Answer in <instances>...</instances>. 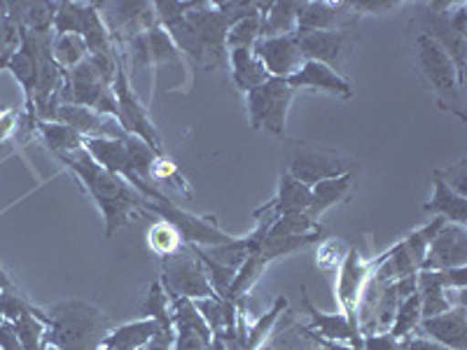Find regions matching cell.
I'll use <instances>...</instances> for the list:
<instances>
[{
    "label": "cell",
    "mask_w": 467,
    "mask_h": 350,
    "mask_svg": "<svg viewBox=\"0 0 467 350\" xmlns=\"http://www.w3.org/2000/svg\"><path fill=\"white\" fill-rule=\"evenodd\" d=\"M57 160L70 170V173L80 180L85 191L96 203V208L101 211L103 222H106V239H112V233L117 229L131 224V220L139 215L140 211V194L122 180L119 175L110 173L103 166L96 164L85 148L75 149L68 154H57Z\"/></svg>",
    "instance_id": "cell-1"
},
{
    "label": "cell",
    "mask_w": 467,
    "mask_h": 350,
    "mask_svg": "<svg viewBox=\"0 0 467 350\" xmlns=\"http://www.w3.org/2000/svg\"><path fill=\"white\" fill-rule=\"evenodd\" d=\"M47 345L57 350H101L110 318L85 299H64L45 308Z\"/></svg>",
    "instance_id": "cell-2"
},
{
    "label": "cell",
    "mask_w": 467,
    "mask_h": 350,
    "mask_svg": "<svg viewBox=\"0 0 467 350\" xmlns=\"http://www.w3.org/2000/svg\"><path fill=\"white\" fill-rule=\"evenodd\" d=\"M416 57H419L420 73L435 91L441 110L451 112L461 122H465V110H462V89L465 87L458 80L456 66L444 52V47L428 33H419L416 36Z\"/></svg>",
    "instance_id": "cell-3"
},
{
    "label": "cell",
    "mask_w": 467,
    "mask_h": 350,
    "mask_svg": "<svg viewBox=\"0 0 467 350\" xmlns=\"http://www.w3.org/2000/svg\"><path fill=\"white\" fill-rule=\"evenodd\" d=\"M140 211L152 212L161 222H169L175 227V232L181 233V239L185 245H199V248H213V245H224L234 241L232 233L223 232L215 222V218H203V215H194V212L185 211V208L175 206L171 199L164 201H150V199L140 197Z\"/></svg>",
    "instance_id": "cell-4"
},
{
    "label": "cell",
    "mask_w": 467,
    "mask_h": 350,
    "mask_svg": "<svg viewBox=\"0 0 467 350\" xmlns=\"http://www.w3.org/2000/svg\"><path fill=\"white\" fill-rule=\"evenodd\" d=\"M292 96H295V89L285 80H276V77H269L265 85L248 91L245 103H248L250 127L255 131H266L271 136L285 139Z\"/></svg>",
    "instance_id": "cell-5"
},
{
    "label": "cell",
    "mask_w": 467,
    "mask_h": 350,
    "mask_svg": "<svg viewBox=\"0 0 467 350\" xmlns=\"http://www.w3.org/2000/svg\"><path fill=\"white\" fill-rule=\"evenodd\" d=\"M112 94H115L117 101V122L124 129V133L127 136H136V139L148 143L150 148L157 149L160 154H166L160 129L154 127V122L148 115V108L140 103V98L133 91L122 57H119V66H117L115 80H112Z\"/></svg>",
    "instance_id": "cell-6"
},
{
    "label": "cell",
    "mask_w": 467,
    "mask_h": 350,
    "mask_svg": "<svg viewBox=\"0 0 467 350\" xmlns=\"http://www.w3.org/2000/svg\"><path fill=\"white\" fill-rule=\"evenodd\" d=\"M160 283L169 302H173V299H203L215 294L202 262L192 252L190 245H182L175 255L161 260Z\"/></svg>",
    "instance_id": "cell-7"
},
{
    "label": "cell",
    "mask_w": 467,
    "mask_h": 350,
    "mask_svg": "<svg viewBox=\"0 0 467 350\" xmlns=\"http://www.w3.org/2000/svg\"><path fill=\"white\" fill-rule=\"evenodd\" d=\"M381 262L383 255L377 260H365L358 248L346 250V257L339 264V273H337V297L341 304V314L353 323H358V304H360L362 290Z\"/></svg>",
    "instance_id": "cell-8"
},
{
    "label": "cell",
    "mask_w": 467,
    "mask_h": 350,
    "mask_svg": "<svg viewBox=\"0 0 467 350\" xmlns=\"http://www.w3.org/2000/svg\"><path fill=\"white\" fill-rule=\"evenodd\" d=\"M7 70L24 89V119L28 131H36V87H37V36L19 31L15 49H12Z\"/></svg>",
    "instance_id": "cell-9"
},
{
    "label": "cell",
    "mask_w": 467,
    "mask_h": 350,
    "mask_svg": "<svg viewBox=\"0 0 467 350\" xmlns=\"http://www.w3.org/2000/svg\"><path fill=\"white\" fill-rule=\"evenodd\" d=\"M185 16L202 37L208 57V70L223 66L224 58H227V19L215 10L213 3H202V0L194 3V7Z\"/></svg>",
    "instance_id": "cell-10"
},
{
    "label": "cell",
    "mask_w": 467,
    "mask_h": 350,
    "mask_svg": "<svg viewBox=\"0 0 467 350\" xmlns=\"http://www.w3.org/2000/svg\"><path fill=\"white\" fill-rule=\"evenodd\" d=\"M348 170H353V166L341 154L332 152V149H308V152L292 157L285 173H290L295 180H299L311 190L318 182L329 180V178H339V175L348 173Z\"/></svg>",
    "instance_id": "cell-11"
},
{
    "label": "cell",
    "mask_w": 467,
    "mask_h": 350,
    "mask_svg": "<svg viewBox=\"0 0 467 350\" xmlns=\"http://www.w3.org/2000/svg\"><path fill=\"white\" fill-rule=\"evenodd\" d=\"M253 54L260 58V64L265 66L266 75L276 77V80L292 77V75L302 68L304 61H306L295 36L260 37L255 47H253Z\"/></svg>",
    "instance_id": "cell-12"
},
{
    "label": "cell",
    "mask_w": 467,
    "mask_h": 350,
    "mask_svg": "<svg viewBox=\"0 0 467 350\" xmlns=\"http://www.w3.org/2000/svg\"><path fill=\"white\" fill-rule=\"evenodd\" d=\"M467 266V227L444 222L425 252L420 271H446Z\"/></svg>",
    "instance_id": "cell-13"
},
{
    "label": "cell",
    "mask_w": 467,
    "mask_h": 350,
    "mask_svg": "<svg viewBox=\"0 0 467 350\" xmlns=\"http://www.w3.org/2000/svg\"><path fill=\"white\" fill-rule=\"evenodd\" d=\"M358 19L356 10L350 7V3H304L302 12L297 19V33H316V31H344L350 33L356 28Z\"/></svg>",
    "instance_id": "cell-14"
},
{
    "label": "cell",
    "mask_w": 467,
    "mask_h": 350,
    "mask_svg": "<svg viewBox=\"0 0 467 350\" xmlns=\"http://www.w3.org/2000/svg\"><path fill=\"white\" fill-rule=\"evenodd\" d=\"M414 335L449 350H467V306H453L446 314L423 318Z\"/></svg>",
    "instance_id": "cell-15"
},
{
    "label": "cell",
    "mask_w": 467,
    "mask_h": 350,
    "mask_svg": "<svg viewBox=\"0 0 467 350\" xmlns=\"http://www.w3.org/2000/svg\"><path fill=\"white\" fill-rule=\"evenodd\" d=\"M308 208H311V190L283 170L281 178H278L276 197L266 201L262 208H257L253 212V218L276 220L283 218V215H295V212H308Z\"/></svg>",
    "instance_id": "cell-16"
},
{
    "label": "cell",
    "mask_w": 467,
    "mask_h": 350,
    "mask_svg": "<svg viewBox=\"0 0 467 350\" xmlns=\"http://www.w3.org/2000/svg\"><path fill=\"white\" fill-rule=\"evenodd\" d=\"M82 148H85V152L89 154L96 164L103 166V169L110 170V173L119 175V178L127 180L136 191L145 185L139 175L133 173L131 160H129L127 148H124V139H85Z\"/></svg>",
    "instance_id": "cell-17"
},
{
    "label": "cell",
    "mask_w": 467,
    "mask_h": 350,
    "mask_svg": "<svg viewBox=\"0 0 467 350\" xmlns=\"http://www.w3.org/2000/svg\"><path fill=\"white\" fill-rule=\"evenodd\" d=\"M287 85L292 89H311V91H325V94L339 96V98H353V85L346 80L339 70H332L329 66L318 64V61H304L302 68L297 73L287 77Z\"/></svg>",
    "instance_id": "cell-18"
},
{
    "label": "cell",
    "mask_w": 467,
    "mask_h": 350,
    "mask_svg": "<svg viewBox=\"0 0 467 350\" xmlns=\"http://www.w3.org/2000/svg\"><path fill=\"white\" fill-rule=\"evenodd\" d=\"M348 36L344 31H316V33H299L297 45L302 49L306 61H318V64L329 66L337 70L341 66V58L348 52Z\"/></svg>",
    "instance_id": "cell-19"
},
{
    "label": "cell",
    "mask_w": 467,
    "mask_h": 350,
    "mask_svg": "<svg viewBox=\"0 0 467 350\" xmlns=\"http://www.w3.org/2000/svg\"><path fill=\"white\" fill-rule=\"evenodd\" d=\"M304 306H306L308 315H311V329H318V339L325 341H337V344H350V348L365 350L362 348V332L360 324L346 318L344 314H323L311 304V299L304 292ZM308 329V332H311ZM314 335V332H311Z\"/></svg>",
    "instance_id": "cell-20"
},
{
    "label": "cell",
    "mask_w": 467,
    "mask_h": 350,
    "mask_svg": "<svg viewBox=\"0 0 467 350\" xmlns=\"http://www.w3.org/2000/svg\"><path fill=\"white\" fill-rule=\"evenodd\" d=\"M356 191V170L339 175V178H329V180L318 182L311 187V208H308V218L318 222L320 215L327 212L337 203H346Z\"/></svg>",
    "instance_id": "cell-21"
},
{
    "label": "cell",
    "mask_w": 467,
    "mask_h": 350,
    "mask_svg": "<svg viewBox=\"0 0 467 350\" xmlns=\"http://www.w3.org/2000/svg\"><path fill=\"white\" fill-rule=\"evenodd\" d=\"M161 324L152 318H140L133 320V323L119 324V327L110 329L108 336L103 339L101 348H112V350H143L150 341L154 339V335L160 332ZM166 332V329H164Z\"/></svg>",
    "instance_id": "cell-22"
},
{
    "label": "cell",
    "mask_w": 467,
    "mask_h": 350,
    "mask_svg": "<svg viewBox=\"0 0 467 350\" xmlns=\"http://www.w3.org/2000/svg\"><path fill=\"white\" fill-rule=\"evenodd\" d=\"M304 3H290V0H278V3H262L260 22L262 37H281L295 36L297 33V19Z\"/></svg>",
    "instance_id": "cell-23"
},
{
    "label": "cell",
    "mask_w": 467,
    "mask_h": 350,
    "mask_svg": "<svg viewBox=\"0 0 467 350\" xmlns=\"http://www.w3.org/2000/svg\"><path fill=\"white\" fill-rule=\"evenodd\" d=\"M432 187H435L432 199L425 203L423 211L432 212L437 218H444L446 222L467 227V197L456 194L437 173H432Z\"/></svg>",
    "instance_id": "cell-24"
},
{
    "label": "cell",
    "mask_w": 467,
    "mask_h": 350,
    "mask_svg": "<svg viewBox=\"0 0 467 350\" xmlns=\"http://www.w3.org/2000/svg\"><path fill=\"white\" fill-rule=\"evenodd\" d=\"M227 61L232 66V80L241 91H253L269 80L265 66L253 54V49H229Z\"/></svg>",
    "instance_id": "cell-25"
},
{
    "label": "cell",
    "mask_w": 467,
    "mask_h": 350,
    "mask_svg": "<svg viewBox=\"0 0 467 350\" xmlns=\"http://www.w3.org/2000/svg\"><path fill=\"white\" fill-rule=\"evenodd\" d=\"M36 131L40 133V139H43V143L47 145V149L54 157H57V154L75 152V149H80L82 143H85V139L78 136L73 129H68L66 124L58 122H43V119H37Z\"/></svg>",
    "instance_id": "cell-26"
},
{
    "label": "cell",
    "mask_w": 467,
    "mask_h": 350,
    "mask_svg": "<svg viewBox=\"0 0 467 350\" xmlns=\"http://www.w3.org/2000/svg\"><path fill=\"white\" fill-rule=\"evenodd\" d=\"M420 323V299L419 292L414 294H409L407 299L398 304V311H395V318L390 329H388V335L393 336V339H404V336H411L416 332Z\"/></svg>",
    "instance_id": "cell-27"
},
{
    "label": "cell",
    "mask_w": 467,
    "mask_h": 350,
    "mask_svg": "<svg viewBox=\"0 0 467 350\" xmlns=\"http://www.w3.org/2000/svg\"><path fill=\"white\" fill-rule=\"evenodd\" d=\"M124 148H127L129 160H131L133 173L139 175L143 182H150V185H152L154 161L160 160L161 154L157 152V149L150 148L148 143H143L140 139H136V136H124Z\"/></svg>",
    "instance_id": "cell-28"
},
{
    "label": "cell",
    "mask_w": 467,
    "mask_h": 350,
    "mask_svg": "<svg viewBox=\"0 0 467 350\" xmlns=\"http://www.w3.org/2000/svg\"><path fill=\"white\" fill-rule=\"evenodd\" d=\"M52 54L64 70H73L89 58V49L80 36H54Z\"/></svg>",
    "instance_id": "cell-29"
},
{
    "label": "cell",
    "mask_w": 467,
    "mask_h": 350,
    "mask_svg": "<svg viewBox=\"0 0 467 350\" xmlns=\"http://www.w3.org/2000/svg\"><path fill=\"white\" fill-rule=\"evenodd\" d=\"M320 224L311 220L306 212H295V215H283L276 218L266 229V239H285V236H306V233L320 232Z\"/></svg>",
    "instance_id": "cell-30"
},
{
    "label": "cell",
    "mask_w": 467,
    "mask_h": 350,
    "mask_svg": "<svg viewBox=\"0 0 467 350\" xmlns=\"http://www.w3.org/2000/svg\"><path fill=\"white\" fill-rule=\"evenodd\" d=\"M19 336L22 350H47V324L33 314H22L16 320H12Z\"/></svg>",
    "instance_id": "cell-31"
},
{
    "label": "cell",
    "mask_w": 467,
    "mask_h": 350,
    "mask_svg": "<svg viewBox=\"0 0 467 350\" xmlns=\"http://www.w3.org/2000/svg\"><path fill=\"white\" fill-rule=\"evenodd\" d=\"M148 245L154 255L164 260V257L175 255L185 243H182L181 233L175 232V227H171L169 222L157 220V222L148 229Z\"/></svg>",
    "instance_id": "cell-32"
},
{
    "label": "cell",
    "mask_w": 467,
    "mask_h": 350,
    "mask_svg": "<svg viewBox=\"0 0 467 350\" xmlns=\"http://www.w3.org/2000/svg\"><path fill=\"white\" fill-rule=\"evenodd\" d=\"M287 308V299L285 297H278L276 302H274V306L266 311L265 315H262L260 320H257L253 327H248L245 324V344H244V350H257L262 345V341L269 336V332L274 329V324H276V320L281 318V314Z\"/></svg>",
    "instance_id": "cell-33"
},
{
    "label": "cell",
    "mask_w": 467,
    "mask_h": 350,
    "mask_svg": "<svg viewBox=\"0 0 467 350\" xmlns=\"http://www.w3.org/2000/svg\"><path fill=\"white\" fill-rule=\"evenodd\" d=\"M140 311H143L145 318L157 320V323L161 324V329H166V332H173V323H171V302H169V297H166V292H164V287H161L160 281H154L152 285H150L148 299H145V304Z\"/></svg>",
    "instance_id": "cell-34"
},
{
    "label": "cell",
    "mask_w": 467,
    "mask_h": 350,
    "mask_svg": "<svg viewBox=\"0 0 467 350\" xmlns=\"http://www.w3.org/2000/svg\"><path fill=\"white\" fill-rule=\"evenodd\" d=\"M262 37L260 16H248L241 22L232 24L227 31V52L229 49H253Z\"/></svg>",
    "instance_id": "cell-35"
},
{
    "label": "cell",
    "mask_w": 467,
    "mask_h": 350,
    "mask_svg": "<svg viewBox=\"0 0 467 350\" xmlns=\"http://www.w3.org/2000/svg\"><path fill=\"white\" fill-rule=\"evenodd\" d=\"M154 182H164V185H173V187H178V190H181L182 194L192 197V190H190V185H187L185 175L181 173V169H178V164H175L173 160H169V154H161L160 160L154 161L152 185H154Z\"/></svg>",
    "instance_id": "cell-36"
},
{
    "label": "cell",
    "mask_w": 467,
    "mask_h": 350,
    "mask_svg": "<svg viewBox=\"0 0 467 350\" xmlns=\"http://www.w3.org/2000/svg\"><path fill=\"white\" fill-rule=\"evenodd\" d=\"M52 33L54 36H80V3H58Z\"/></svg>",
    "instance_id": "cell-37"
},
{
    "label": "cell",
    "mask_w": 467,
    "mask_h": 350,
    "mask_svg": "<svg viewBox=\"0 0 467 350\" xmlns=\"http://www.w3.org/2000/svg\"><path fill=\"white\" fill-rule=\"evenodd\" d=\"M154 7V16H157V24L160 26H166V24L175 22V19H181L185 16L187 12L194 7V3H185V0H161V3H152Z\"/></svg>",
    "instance_id": "cell-38"
},
{
    "label": "cell",
    "mask_w": 467,
    "mask_h": 350,
    "mask_svg": "<svg viewBox=\"0 0 467 350\" xmlns=\"http://www.w3.org/2000/svg\"><path fill=\"white\" fill-rule=\"evenodd\" d=\"M346 245L341 243V241H337V239H327L325 241L323 245H320V250H318V266L320 269H325V271H337V266L341 264V262H344V257H346Z\"/></svg>",
    "instance_id": "cell-39"
},
{
    "label": "cell",
    "mask_w": 467,
    "mask_h": 350,
    "mask_svg": "<svg viewBox=\"0 0 467 350\" xmlns=\"http://www.w3.org/2000/svg\"><path fill=\"white\" fill-rule=\"evenodd\" d=\"M435 173L440 175L441 180L451 187L456 194H461V197H467V160L456 161V164H451L449 169L435 170Z\"/></svg>",
    "instance_id": "cell-40"
},
{
    "label": "cell",
    "mask_w": 467,
    "mask_h": 350,
    "mask_svg": "<svg viewBox=\"0 0 467 350\" xmlns=\"http://www.w3.org/2000/svg\"><path fill=\"white\" fill-rule=\"evenodd\" d=\"M350 7L356 10L358 16H367V15H388V12H393L395 7H400V3H390V0H374V3H365V0H358V3H350Z\"/></svg>",
    "instance_id": "cell-41"
},
{
    "label": "cell",
    "mask_w": 467,
    "mask_h": 350,
    "mask_svg": "<svg viewBox=\"0 0 467 350\" xmlns=\"http://www.w3.org/2000/svg\"><path fill=\"white\" fill-rule=\"evenodd\" d=\"M0 350H22L16 329L10 320H0Z\"/></svg>",
    "instance_id": "cell-42"
},
{
    "label": "cell",
    "mask_w": 467,
    "mask_h": 350,
    "mask_svg": "<svg viewBox=\"0 0 467 350\" xmlns=\"http://www.w3.org/2000/svg\"><path fill=\"white\" fill-rule=\"evenodd\" d=\"M16 124H19V110L16 108H7L3 112V117H0V148L16 131Z\"/></svg>",
    "instance_id": "cell-43"
},
{
    "label": "cell",
    "mask_w": 467,
    "mask_h": 350,
    "mask_svg": "<svg viewBox=\"0 0 467 350\" xmlns=\"http://www.w3.org/2000/svg\"><path fill=\"white\" fill-rule=\"evenodd\" d=\"M171 345H173V332L160 329V332L154 335V339L150 341L143 350H171Z\"/></svg>",
    "instance_id": "cell-44"
},
{
    "label": "cell",
    "mask_w": 467,
    "mask_h": 350,
    "mask_svg": "<svg viewBox=\"0 0 467 350\" xmlns=\"http://www.w3.org/2000/svg\"><path fill=\"white\" fill-rule=\"evenodd\" d=\"M12 49H15V45H7V47L0 52V73H3V70H7V64H10V57H12Z\"/></svg>",
    "instance_id": "cell-45"
},
{
    "label": "cell",
    "mask_w": 467,
    "mask_h": 350,
    "mask_svg": "<svg viewBox=\"0 0 467 350\" xmlns=\"http://www.w3.org/2000/svg\"><path fill=\"white\" fill-rule=\"evenodd\" d=\"M7 287H15V285H12V281H10V276L5 273V269L0 266V292L7 290Z\"/></svg>",
    "instance_id": "cell-46"
},
{
    "label": "cell",
    "mask_w": 467,
    "mask_h": 350,
    "mask_svg": "<svg viewBox=\"0 0 467 350\" xmlns=\"http://www.w3.org/2000/svg\"><path fill=\"white\" fill-rule=\"evenodd\" d=\"M47 350H57V348H52V345H49V348Z\"/></svg>",
    "instance_id": "cell-47"
},
{
    "label": "cell",
    "mask_w": 467,
    "mask_h": 350,
    "mask_svg": "<svg viewBox=\"0 0 467 350\" xmlns=\"http://www.w3.org/2000/svg\"><path fill=\"white\" fill-rule=\"evenodd\" d=\"M3 112H5V110H0V117H3Z\"/></svg>",
    "instance_id": "cell-48"
},
{
    "label": "cell",
    "mask_w": 467,
    "mask_h": 350,
    "mask_svg": "<svg viewBox=\"0 0 467 350\" xmlns=\"http://www.w3.org/2000/svg\"><path fill=\"white\" fill-rule=\"evenodd\" d=\"M101 350H112V348H101Z\"/></svg>",
    "instance_id": "cell-49"
},
{
    "label": "cell",
    "mask_w": 467,
    "mask_h": 350,
    "mask_svg": "<svg viewBox=\"0 0 467 350\" xmlns=\"http://www.w3.org/2000/svg\"><path fill=\"white\" fill-rule=\"evenodd\" d=\"M0 320H3V318H0Z\"/></svg>",
    "instance_id": "cell-50"
}]
</instances>
